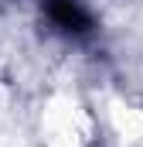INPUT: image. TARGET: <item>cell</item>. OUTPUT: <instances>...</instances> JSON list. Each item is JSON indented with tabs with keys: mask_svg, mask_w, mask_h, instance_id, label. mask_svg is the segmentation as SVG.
Wrapping results in <instances>:
<instances>
[{
	"mask_svg": "<svg viewBox=\"0 0 143 147\" xmlns=\"http://www.w3.org/2000/svg\"><path fill=\"white\" fill-rule=\"evenodd\" d=\"M44 10L55 21V28H61L68 34H89L92 31V17L78 0H44Z\"/></svg>",
	"mask_w": 143,
	"mask_h": 147,
	"instance_id": "6da1fadb",
	"label": "cell"
}]
</instances>
